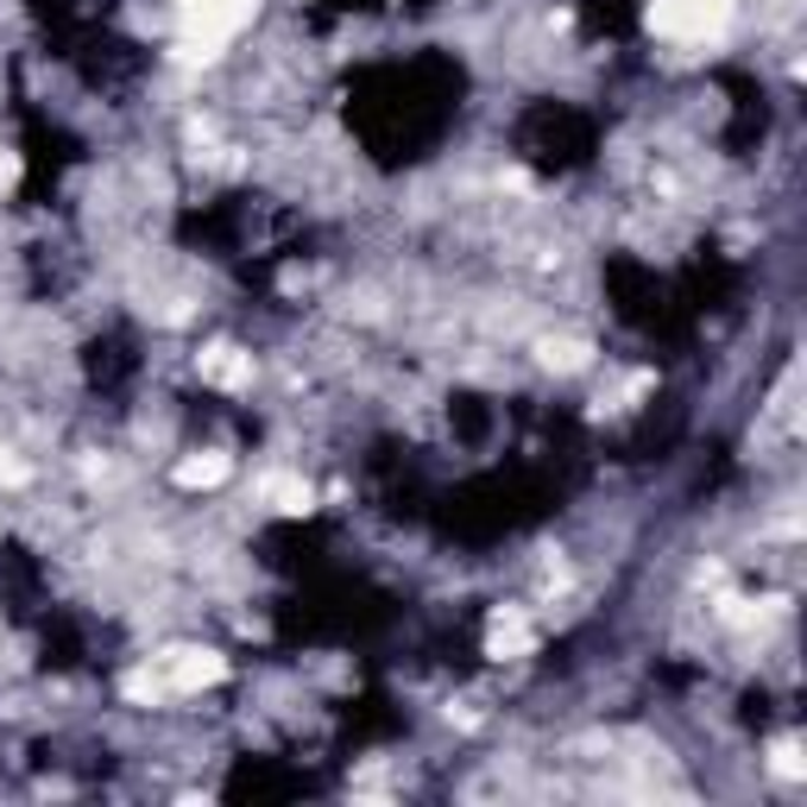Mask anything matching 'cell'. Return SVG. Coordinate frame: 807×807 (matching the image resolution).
Returning a JSON list of instances; mask_svg holds the SVG:
<instances>
[{"label":"cell","mask_w":807,"mask_h":807,"mask_svg":"<svg viewBox=\"0 0 807 807\" xmlns=\"http://www.w3.org/2000/svg\"><path fill=\"white\" fill-rule=\"evenodd\" d=\"M738 0H650V32L669 45H713Z\"/></svg>","instance_id":"obj_2"},{"label":"cell","mask_w":807,"mask_h":807,"mask_svg":"<svg viewBox=\"0 0 807 807\" xmlns=\"http://www.w3.org/2000/svg\"><path fill=\"white\" fill-rule=\"evenodd\" d=\"M202 378H215V385H227V391H240V385H252V353L208 348V353H202Z\"/></svg>","instance_id":"obj_5"},{"label":"cell","mask_w":807,"mask_h":807,"mask_svg":"<svg viewBox=\"0 0 807 807\" xmlns=\"http://www.w3.org/2000/svg\"><path fill=\"white\" fill-rule=\"evenodd\" d=\"M543 360H549V366H561V373H575V366H587V348H580V341H549V348H543Z\"/></svg>","instance_id":"obj_9"},{"label":"cell","mask_w":807,"mask_h":807,"mask_svg":"<svg viewBox=\"0 0 807 807\" xmlns=\"http://www.w3.org/2000/svg\"><path fill=\"white\" fill-rule=\"evenodd\" d=\"M25 479H32V467H25V461H13V454L0 448V486H25Z\"/></svg>","instance_id":"obj_10"},{"label":"cell","mask_w":807,"mask_h":807,"mask_svg":"<svg viewBox=\"0 0 807 807\" xmlns=\"http://www.w3.org/2000/svg\"><path fill=\"white\" fill-rule=\"evenodd\" d=\"M770 770H776L782 782H802V776H807V757H802V745H795V738H782L776 751H770Z\"/></svg>","instance_id":"obj_8"},{"label":"cell","mask_w":807,"mask_h":807,"mask_svg":"<svg viewBox=\"0 0 807 807\" xmlns=\"http://www.w3.org/2000/svg\"><path fill=\"white\" fill-rule=\"evenodd\" d=\"M227 467H234L227 454H190V461L177 467V486H190V492H196V486H221Z\"/></svg>","instance_id":"obj_7"},{"label":"cell","mask_w":807,"mask_h":807,"mask_svg":"<svg viewBox=\"0 0 807 807\" xmlns=\"http://www.w3.org/2000/svg\"><path fill=\"white\" fill-rule=\"evenodd\" d=\"M536 650V630H530V618L518 612V605H504V612H492V630H486V656H524Z\"/></svg>","instance_id":"obj_3"},{"label":"cell","mask_w":807,"mask_h":807,"mask_svg":"<svg viewBox=\"0 0 807 807\" xmlns=\"http://www.w3.org/2000/svg\"><path fill=\"white\" fill-rule=\"evenodd\" d=\"M259 0H177L183 32H177V57L183 64H215L240 32H247Z\"/></svg>","instance_id":"obj_1"},{"label":"cell","mask_w":807,"mask_h":807,"mask_svg":"<svg viewBox=\"0 0 807 807\" xmlns=\"http://www.w3.org/2000/svg\"><path fill=\"white\" fill-rule=\"evenodd\" d=\"M221 675H227V656H215V650H177V662H171V687H183V694L215 687Z\"/></svg>","instance_id":"obj_4"},{"label":"cell","mask_w":807,"mask_h":807,"mask_svg":"<svg viewBox=\"0 0 807 807\" xmlns=\"http://www.w3.org/2000/svg\"><path fill=\"white\" fill-rule=\"evenodd\" d=\"M265 499H272L284 518L316 511V492H309V479H297V474H272V479H265Z\"/></svg>","instance_id":"obj_6"}]
</instances>
